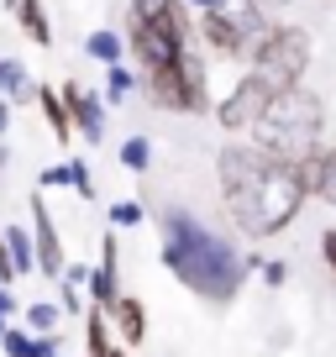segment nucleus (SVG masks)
<instances>
[{
  "label": "nucleus",
  "mask_w": 336,
  "mask_h": 357,
  "mask_svg": "<svg viewBox=\"0 0 336 357\" xmlns=\"http://www.w3.org/2000/svg\"><path fill=\"white\" fill-rule=\"evenodd\" d=\"M0 89H6V95H16V100H26V95H32V84H26V68L16 63V58H0Z\"/></svg>",
  "instance_id": "nucleus-21"
},
{
  "label": "nucleus",
  "mask_w": 336,
  "mask_h": 357,
  "mask_svg": "<svg viewBox=\"0 0 336 357\" xmlns=\"http://www.w3.org/2000/svg\"><path fill=\"white\" fill-rule=\"evenodd\" d=\"M47 184H74L84 200L95 195V178H90V168H84V163H58V168H43V190H47Z\"/></svg>",
  "instance_id": "nucleus-16"
},
{
  "label": "nucleus",
  "mask_w": 336,
  "mask_h": 357,
  "mask_svg": "<svg viewBox=\"0 0 336 357\" xmlns=\"http://www.w3.org/2000/svg\"><path fill=\"white\" fill-rule=\"evenodd\" d=\"M321 100H315L310 89H279L268 105V116L258 121V132H252V142L263 147L268 158H279V163H305V158H315V137H321Z\"/></svg>",
  "instance_id": "nucleus-3"
},
{
  "label": "nucleus",
  "mask_w": 336,
  "mask_h": 357,
  "mask_svg": "<svg viewBox=\"0 0 336 357\" xmlns=\"http://www.w3.org/2000/svg\"><path fill=\"white\" fill-rule=\"evenodd\" d=\"M163 268L215 305H226L242 289V279L252 273V263L221 231L200 226L190 211H163Z\"/></svg>",
  "instance_id": "nucleus-1"
},
{
  "label": "nucleus",
  "mask_w": 336,
  "mask_h": 357,
  "mask_svg": "<svg viewBox=\"0 0 336 357\" xmlns=\"http://www.w3.org/2000/svg\"><path fill=\"white\" fill-rule=\"evenodd\" d=\"M268 32L273 26L263 22L258 0H215L211 11H205V37L215 43V53H242V47L258 53Z\"/></svg>",
  "instance_id": "nucleus-5"
},
{
  "label": "nucleus",
  "mask_w": 336,
  "mask_h": 357,
  "mask_svg": "<svg viewBox=\"0 0 336 357\" xmlns=\"http://www.w3.org/2000/svg\"><path fill=\"white\" fill-rule=\"evenodd\" d=\"M194 6H205V11H211V6H215V0H194Z\"/></svg>",
  "instance_id": "nucleus-33"
},
{
  "label": "nucleus",
  "mask_w": 336,
  "mask_h": 357,
  "mask_svg": "<svg viewBox=\"0 0 336 357\" xmlns=\"http://www.w3.org/2000/svg\"><path fill=\"white\" fill-rule=\"evenodd\" d=\"M58 315H63V305H47V300L26 305V331H32V336H53Z\"/></svg>",
  "instance_id": "nucleus-19"
},
{
  "label": "nucleus",
  "mask_w": 336,
  "mask_h": 357,
  "mask_svg": "<svg viewBox=\"0 0 336 357\" xmlns=\"http://www.w3.org/2000/svg\"><path fill=\"white\" fill-rule=\"evenodd\" d=\"M215 163H221V168H215V174H221V190L236 195V190H247V184H252V178H258L273 158L263 153L258 142H231V147H221V158H215Z\"/></svg>",
  "instance_id": "nucleus-8"
},
{
  "label": "nucleus",
  "mask_w": 336,
  "mask_h": 357,
  "mask_svg": "<svg viewBox=\"0 0 336 357\" xmlns=\"http://www.w3.org/2000/svg\"><path fill=\"white\" fill-rule=\"evenodd\" d=\"M84 47H90V58H100V63H111V68H116V58H121V37L116 32H95Z\"/></svg>",
  "instance_id": "nucleus-23"
},
{
  "label": "nucleus",
  "mask_w": 336,
  "mask_h": 357,
  "mask_svg": "<svg viewBox=\"0 0 336 357\" xmlns=\"http://www.w3.org/2000/svg\"><path fill=\"white\" fill-rule=\"evenodd\" d=\"M147 95H153L163 111H205L211 95H205V63L194 53H184L179 63L153 68L147 74Z\"/></svg>",
  "instance_id": "nucleus-6"
},
{
  "label": "nucleus",
  "mask_w": 336,
  "mask_h": 357,
  "mask_svg": "<svg viewBox=\"0 0 336 357\" xmlns=\"http://www.w3.org/2000/svg\"><path fill=\"white\" fill-rule=\"evenodd\" d=\"M137 221H142V205L137 200H116L111 205V226H137Z\"/></svg>",
  "instance_id": "nucleus-26"
},
{
  "label": "nucleus",
  "mask_w": 336,
  "mask_h": 357,
  "mask_svg": "<svg viewBox=\"0 0 336 357\" xmlns=\"http://www.w3.org/2000/svg\"><path fill=\"white\" fill-rule=\"evenodd\" d=\"M6 331H11V326H6V315H0V342H6Z\"/></svg>",
  "instance_id": "nucleus-32"
},
{
  "label": "nucleus",
  "mask_w": 336,
  "mask_h": 357,
  "mask_svg": "<svg viewBox=\"0 0 336 357\" xmlns=\"http://www.w3.org/2000/svg\"><path fill=\"white\" fill-rule=\"evenodd\" d=\"M0 315H16V300H11L6 289H0Z\"/></svg>",
  "instance_id": "nucleus-29"
},
{
  "label": "nucleus",
  "mask_w": 336,
  "mask_h": 357,
  "mask_svg": "<svg viewBox=\"0 0 336 357\" xmlns=\"http://www.w3.org/2000/svg\"><path fill=\"white\" fill-rule=\"evenodd\" d=\"M305 195H310V178H305V168H300V163H279V158H273V163L263 168V174L252 178L247 190L226 195V211H231L236 231H247L252 242H258V236L284 231V226L300 215Z\"/></svg>",
  "instance_id": "nucleus-2"
},
{
  "label": "nucleus",
  "mask_w": 336,
  "mask_h": 357,
  "mask_svg": "<svg viewBox=\"0 0 336 357\" xmlns=\"http://www.w3.org/2000/svg\"><path fill=\"white\" fill-rule=\"evenodd\" d=\"M132 26L163 32V37H174V43L190 37V26H184V0H132Z\"/></svg>",
  "instance_id": "nucleus-9"
},
{
  "label": "nucleus",
  "mask_w": 336,
  "mask_h": 357,
  "mask_svg": "<svg viewBox=\"0 0 336 357\" xmlns=\"http://www.w3.org/2000/svg\"><path fill=\"white\" fill-rule=\"evenodd\" d=\"M6 257H11L16 273H32V268H37V242H32V231L6 226Z\"/></svg>",
  "instance_id": "nucleus-15"
},
{
  "label": "nucleus",
  "mask_w": 336,
  "mask_h": 357,
  "mask_svg": "<svg viewBox=\"0 0 336 357\" xmlns=\"http://www.w3.org/2000/svg\"><path fill=\"white\" fill-rule=\"evenodd\" d=\"M0 347L11 357H58V336H32V331H22V326H11Z\"/></svg>",
  "instance_id": "nucleus-14"
},
{
  "label": "nucleus",
  "mask_w": 336,
  "mask_h": 357,
  "mask_svg": "<svg viewBox=\"0 0 336 357\" xmlns=\"http://www.w3.org/2000/svg\"><path fill=\"white\" fill-rule=\"evenodd\" d=\"M132 84H137V79L126 74L121 63H116V68H111V79H105V95H111V100H126V95H132Z\"/></svg>",
  "instance_id": "nucleus-25"
},
{
  "label": "nucleus",
  "mask_w": 336,
  "mask_h": 357,
  "mask_svg": "<svg viewBox=\"0 0 336 357\" xmlns=\"http://www.w3.org/2000/svg\"><path fill=\"white\" fill-rule=\"evenodd\" d=\"M111 321H116V331H121V342L126 347H137L147 336V310L132 300V294H121V300L111 305Z\"/></svg>",
  "instance_id": "nucleus-13"
},
{
  "label": "nucleus",
  "mask_w": 336,
  "mask_h": 357,
  "mask_svg": "<svg viewBox=\"0 0 336 357\" xmlns=\"http://www.w3.org/2000/svg\"><path fill=\"white\" fill-rule=\"evenodd\" d=\"M16 16H22V26H26L32 43H53V26H47V16H43V0H16Z\"/></svg>",
  "instance_id": "nucleus-17"
},
{
  "label": "nucleus",
  "mask_w": 336,
  "mask_h": 357,
  "mask_svg": "<svg viewBox=\"0 0 336 357\" xmlns=\"http://www.w3.org/2000/svg\"><path fill=\"white\" fill-rule=\"evenodd\" d=\"M32 242H37V268H43L47 279H63V273H68L63 242H58V226H53V215H47L43 200L32 205Z\"/></svg>",
  "instance_id": "nucleus-10"
},
{
  "label": "nucleus",
  "mask_w": 336,
  "mask_h": 357,
  "mask_svg": "<svg viewBox=\"0 0 336 357\" xmlns=\"http://www.w3.org/2000/svg\"><path fill=\"white\" fill-rule=\"evenodd\" d=\"M116 263H121V247H116V236H105V242H100V268L90 273V300L100 305V310H111V305L121 300V279H116Z\"/></svg>",
  "instance_id": "nucleus-11"
},
{
  "label": "nucleus",
  "mask_w": 336,
  "mask_h": 357,
  "mask_svg": "<svg viewBox=\"0 0 336 357\" xmlns=\"http://www.w3.org/2000/svg\"><path fill=\"white\" fill-rule=\"evenodd\" d=\"M321 252H326V268L336 273V231H326V236H321Z\"/></svg>",
  "instance_id": "nucleus-27"
},
{
  "label": "nucleus",
  "mask_w": 336,
  "mask_h": 357,
  "mask_svg": "<svg viewBox=\"0 0 336 357\" xmlns=\"http://www.w3.org/2000/svg\"><path fill=\"white\" fill-rule=\"evenodd\" d=\"M90 357H116L111 352V331H105V310L90 315Z\"/></svg>",
  "instance_id": "nucleus-24"
},
{
  "label": "nucleus",
  "mask_w": 336,
  "mask_h": 357,
  "mask_svg": "<svg viewBox=\"0 0 336 357\" xmlns=\"http://www.w3.org/2000/svg\"><path fill=\"white\" fill-rule=\"evenodd\" d=\"M0 242H6V231H0Z\"/></svg>",
  "instance_id": "nucleus-34"
},
{
  "label": "nucleus",
  "mask_w": 336,
  "mask_h": 357,
  "mask_svg": "<svg viewBox=\"0 0 336 357\" xmlns=\"http://www.w3.org/2000/svg\"><path fill=\"white\" fill-rule=\"evenodd\" d=\"M63 105H68V116H74V132H84V142H100L105 137V116H100V100H95V95H84L79 84H68Z\"/></svg>",
  "instance_id": "nucleus-12"
},
{
  "label": "nucleus",
  "mask_w": 336,
  "mask_h": 357,
  "mask_svg": "<svg viewBox=\"0 0 336 357\" xmlns=\"http://www.w3.org/2000/svg\"><path fill=\"white\" fill-rule=\"evenodd\" d=\"M6 126H11V105H0V132H6Z\"/></svg>",
  "instance_id": "nucleus-30"
},
{
  "label": "nucleus",
  "mask_w": 336,
  "mask_h": 357,
  "mask_svg": "<svg viewBox=\"0 0 336 357\" xmlns=\"http://www.w3.org/2000/svg\"><path fill=\"white\" fill-rule=\"evenodd\" d=\"M258 6L263 11H279V6H289V0H258Z\"/></svg>",
  "instance_id": "nucleus-31"
},
{
  "label": "nucleus",
  "mask_w": 336,
  "mask_h": 357,
  "mask_svg": "<svg viewBox=\"0 0 336 357\" xmlns=\"http://www.w3.org/2000/svg\"><path fill=\"white\" fill-rule=\"evenodd\" d=\"M116 357H126V352H116Z\"/></svg>",
  "instance_id": "nucleus-35"
},
{
  "label": "nucleus",
  "mask_w": 336,
  "mask_h": 357,
  "mask_svg": "<svg viewBox=\"0 0 336 357\" xmlns=\"http://www.w3.org/2000/svg\"><path fill=\"white\" fill-rule=\"evenodd\" d=\"M315 195L336 205V147H331V153H321V158H315Z\"/></svg>",
  "instance_id": "nucleus-20"
},
{
  "label": "nucleus",
  "mask_w": 336,
  "mask_h": 357,
  "mask_svg": "<svg viewBox=\"0 0 336 357\" xmlns=\"http://www.w3.org/2000/svg\"><path fill=\"white\" fill-rule=\"evenodd\" d=\"M263 279H268V284H284V279H289V268H284V263H263Z\"/></svg>",
  "instance_id": "nucleus-28"
},
{
  "label": "nucleus",
  "mask_w": 336,
  "mask_h": 357,
  "mask_svg": "<svg viewBox=\"0 0 336 357\" xmlns=\"http://www.w3.org/2000/svg\"><path fill=\"white\" fill-rule=\"evenodd\" d=\"M147 163H153V147H147V137H126L121 168H132V174H147Z\"/></svg>",
  "instance_id": "nucleus-22"
},
{
  "label": "nucleus",
  "mask_w": 336,
  "mask_h": 357,
  "mask_svg": "<svg viewBox=\"0 0 336 357\" xmlns=\"http://www.w3.org/2000/svg\"><path fill=\"white\" fill-rule=\"evenodd\" d=\"M37 100H43V116H47V126H53V137H58V142H68V132H74V116H68V105L58 100V95H47V89L37 95Z\"/></svg>",
  "instance_id": "nucleus-18"
},
{
  "label": "nucleus",
  "mask_w": 336,
  "mask_h": 357,
  "mask_svg": "<svg viewBox=\"0 0 336 357\" xmlns=\"http://www.w3.org/2000/svg\"><path fill=\"white\" fill-rule=\"evenodd\" d=\"M268 105H273V89L263 84L258 74H247L242 84L215 105V121H221L226 132H258V121L268 116Z\"/></svg>",
  "instance_id": "nucleus-7"
},
{
  "label": "nucleus",
  "mask_w": 336,
  "mask_h": 357,
  "mask_svg": "<svg viewBox=\"0 0 336 357\" xmlns=\"http://www.w3.org/2000/svg\"><path fill=\"white\" fill-rule=\"evenodd\" d=\"M305 68H310V37L300 26H273L263 47L252 53V74L279 95V89H300Z\"/></svg>",
  "instance_id": "nucleus-4"
}]
</instances>
